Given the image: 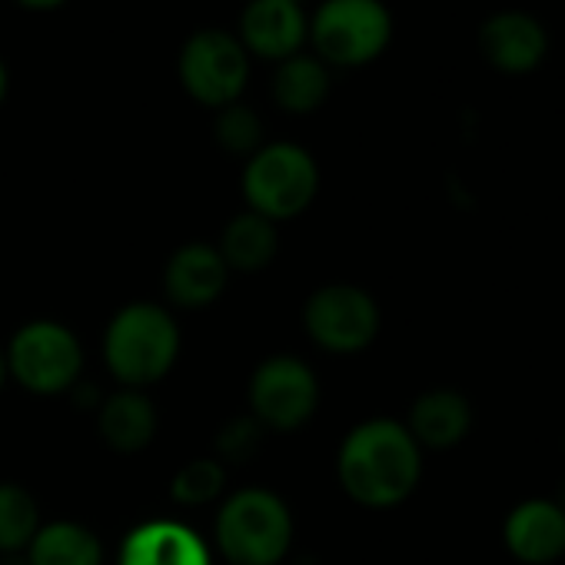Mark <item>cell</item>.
Listing matches in <instances>:
<instances>
[{"mask_svg":"<svg viewBox=\"0 0 565 565\" xmlns=\"http://www.w3.org/2000/svg\"><path fill=\"white\" fill-rule=\"evenodd\" d=\"M213 140L233 153V157H253L266 140H263V120L253 107L246 104H230V107H220L216 110V120H213Z\"/></svg>","mask_w":565,"mask_h":565,"instance_id":"22","label":"cell"},{"mask_svg":"<svg viewBox=\"0 0 565 565\" xmlns=\"http://www.w3.org/2000/svg\"><path fill=\"white\" fill-rule=\"evenodd\" d=\"M303 327H307V337L320 350L333 356H356L376 343L383 313L373 294H366L363 287H353V282H330V287H320L307 300Z\"/></svg>","mask_w":565,"mask_h":565,"instance_id":"9","label":"cell"},{"mask_svg":"<svg viewBox=\"0 0 565 565\" xmlns=\"http://www.w3.org/2000/svg\"><path fill=\"white\" fill-rule=\"evenodd\" d=\"M266 429L246 413V416H233L230 423H223V429L216 433V459L226 462H246L259 452Z\"/></svg>","mask_w":565,"mask_h":565,"instance_id":"23","label":"cell"},{"mask_svg":"<svg viewBox=\"0 0 565 565\" xmlns=\"http://www.w3.org/2000/svg\"><path fill=\"white\" fill-rule=\"evenodd\" d=\"M423 476V449L406 423L376 416L347 433L337 452L343 492L366 509H393L413 495Z\"/></svg>","mask_w":565,"mask_h":565,"instance_id":"1","label":"cell"},{"mask_svg":"<svg viewBox=\"0 0 565 565\" xmlns=\"http://www.w3.org/2000/svg\"><path fill=\"white\" fill-rule=\"evenodd\" d=\"M230 269L216 246L210 243H183L163 266V294L173 307L206 310L226 290Z\"/></svg>","mask_w":565,"mask_h":565,"instance_id":"12","label":"cell"},{"mask_svg":"<svg viewBox=\"0 0 565 565\" xmlns=\"http://www.w3.org/2000/svg\"><path fill=\"white\" fill-rule=\"evenodd\" d=\"M28 565H104V542L94 529L74 519L41 522L24 552Z\"/></svg>","mask_w":565,"mask_h":565,"instance_id":"18","label":"cell"},{"mask_svg":"<svg viewBox=\"0 0 565 565\" xmlns=\"http://www.w3.org/2000/svg\"><path fill=\"white\" fill-rule=\"evenodd\" d=\"M294 4H303V0H294Z\"/></svg>","mask_w":565,"mask_h":565,"instance_id":"28","label":"cell"},{"mask_svg":"<svg viewBox=\"0 0 565 565\" xmlns=\"http://www.w3.org/2000/svg\"><path fill=\"white\" fill-rule=\"evenodd\" d=\"M476 51L502 77H529L552 54V31L525 8H499L482 18Z\"/></svg>","mask_w":565,"mask_h":565,"instance_id":"10","label":"cell"},{"mask_svg":"<svg viewBox=\"0 0 565 565\" xmlns=\"http://www.w3.org/2000/svg\"><path fill=\"white\" fill-rule=\"evenodd\" d=\"M396 34L386 0H323L310 14V51L333 67H366L380 61Z\"/></svg>","mask_w":565,"mask_h":565,"instance_id":"5","label":"cell"},{"mask_svg":"<svg viewBox=\"0 0 565 565\" xmlns=\"http://www.w3.org/2000/svg\"><path fill=\"white\" fill-rule=\"evenodd\" d=\"M120 565H213L210 545L177 519H147L120 545Z\"/></svg>","mask_w":565,"mask_h":565,"instance_id":"13","label":"cell"},{"mask_svg":"<svg viewBox=\"0 0 565 565\" xmlns=\"http://www.w3.org/2000/svg\"><path fill=\"white\" fill-rule=\"evenodd\" d=\"M269 90L276 107H282L287 114H313L330 100L333 71L313 51H300L276 64Z\"/></svg>","mask_w":565,"mask_h":565,"instance_id":"17","label":"cell"},{"mask_svg":"<svg viewBox=\"0 0 565 565\" xmlns=\"http://www.w3.org/2000/svg\"><path fill=\"white\" fill-rule=\"evenodd\" d=\"M223 486H226V466L216 456H200L177 469V476L170 482V499L177 505L196 509V505L216 502Z\"/></svg>","mask_w":565,"mask_h":565,"instance_id":"21","label":"cell"},{"mask_svg":"<svg viewBox=\"0 0 565 565\" xmlns=\"http://www.w3.org/2000/svg\"><path fill=\"white\" fill-rule=\"evenodd\" d=\"M97 429H100V439L114 452H120V456L143 452L157 436V406L150 403V396L143 390L120 386L117 393L100 399Z\"/></svg>","mask_w":565,"mask_h":565,"instance_id":"15","label":"cell"},{"mask_svg":"<svg viewBox=\"0 0 565 565\" xmlns=\"http://www.w3.org/2000/svg\"><path fill=\"white\" fill-rule=\"evenodd\" d=\"M180 87L203 107L220 110L243 97L249 84V54L230 31H196L183 41L177 57Z\"/></svg>","mask_w":565,"mask_h":565,"instance_id":"7","label":"cell"},{"mask_svg":"<svg viewBox=\"0 0 565 565\" xmlns=\"http://www.w3.org/2000/svg\"><path fill=\"white\" fill-rule=\"evenodd\" d=\"M180 356V327L160 303H127L104 330V363L124 390L160 383Z\"/></svg>","mask_w":565,"mask_h":565,"instance_id":"2","label":"cell"},{"mask_svg":"<svg viewBox=\"0 0 565 565\" xmlns=\"http://www.w3.org/2000/svg\"><path fill=\"white\" fill-rule=\"evenodd\" d=\"M472 426V406L462 393L456 390H429L423 393L413 409H409V423L406 429L413 433V439L429 449H449L456 443H462L469 436Z\"/></svg>","mask_w":565,"mask_h":565,"instance_id":"16","label":"cell"},{"mask_svg":"<svg viewBox=\"0 0 565 565\" xmlns=\"http://www.w3.org/2000/svg\"><path fill=\"white\" fill-rule=\"evenodd\" d=\"M505 545L525 565H548L565 555V509L555 499H525L505 519Z\"/></svg>","mask_w":565,"mask_h":565,"instance_id":"14","label":"cell"},{"mask_svg":"<svg viewBox=\"0 0 565 565\" xmlns=\"http://www.w3.org/2000/svg\"><path fill=\"white\" fill-rule=\"evenodd\" d=\"M41 529V505L21 482H0V555L28 552Z\"/></svg>","mask_w":565,"mask_h":565,"instance_id":"20","label":"cell"},{"mask_svg":"<svg viewBox=\"0 0 565 565\" xmlns=\"http://www.w3.org/2000/svg\"><path fill=\"white\" fill-rule=\"evenodd\" d=\"M239 186L246 210L266 216L269 223H282L310 210L320 193V167L307 147L269 140L246 160Z\"/></svg>","mask_w":565,"mask_h":565,"instance_id":"4","label":"cell"},{"mask_svg":"<svg viewBox=\"0 0 565 565\" xmlns=\"http://www.w3.org/2000/svg\"><path fill=\"white\" fill-rule=\"evenodd\" d=\"M8 376L34 396H57L81 383L84 347L77 333L57 320L24 323L4 350Z\"/></svg>","mask_w":565,"mask_h":565,"instance_id":"6","label":"cell"},{"mask_svg":"<svg viewBox=\"0 0 565 565\" xmlns=\"http://www.w3.org/2000/svg\"><path fill=\"white\" fill-rule=\"evenodd\" d=\"M8 383V363H4V350H0V390Z\"/></svg>","mask_w":565,"mask_h":565,"instance_id":"26","label":"cell"},{"mask_svg":"<svg viewBox=\"0 0 565 565\" xmlns=\"http://www.w3.org/2000/svg\"><path fill=\"white\" fill-rule=\"evenodd\" d=\"M18 4L28 8V11H54V8L67 4V0H18Z\"/></svg>","mask_w":565,"mask_h":565,"instance_id":"24","label":"cell"},{"mask_svg":"<svg viewBox=\"0 0 565 565\" xmlns=\"http://www.w3.org/2000/svg\"><path fill=\"white\" fill-rule=\"evenodd\" d=\"M216 249L230 273H259L276 259V249H279L276 223H269L266 216L253 210H243L223 226Z\"/></svg>","mask_w":565,"mask_h":565,"instance_id":"19","label":"cell"},{"mask_svg":"<svg viewBox=\"0 0 565 565\" xmlns=\"http://www.w3.org/2000/svg\"><path fill=\"white\" fill-rule=\"evenodd\" d=\"M249 416L266 433H297L320 409V380L300 356H269L249 376Z\"/></svg>","mask_w":565,"mask_h":565,"instance_id":"8","label":"cell"},{"mask_svg":"<svg viewBox=\"0 0 565 565\" xmlns=\"http://www.w3.org/2000/svg\"><path fill=\"white\" fill-rule=\"evenodd\" d=\"M8 90H11V74H8V64L0 61V104L8 100Z\"/></svg>","mask_w":565,"mask_h":565,"instance_id":"25","label":"cell"},{"mask_svg":"<svg viewBox=\"0 0 565 565\" xmlns=\"http://www.w3.org/2000/svg\"><path fill=\"white\" fill-rule=\"evenodd\" d=\"M236 41L249 57L279 64L307 47L310 14L294 0H249L239 11Z\"/></svg>","mask_w":565,"mask_h":565,"instance_id":"11","label":"cell"},{"mask_svg":"<svg viewBox=\"0 0 565 565\" xmlns=\"http://www.w3.org/2000/svg\"><path fill=\"white\" fill-rule=\"evenodd\" d=\"M216 548L230 565H279L294 548V512L269 489H239L216 509Z\"/></svg>","mask_w":565,"mask_h":565,"instance_id":"3","label":"cell"},{"mask_svg":"<svg viewBox=\"0 0 565 565\" xmlns=\"http://www.w3.org/2000/svg\"><path fill=\"white\" fill-rule=\"evenodd\" d=\"M555 502H558V505L565 509V486H562V492H558V499H555Z\"/></svg>","mask_w":565,"mask_h":565,"instance_id":"27","label":"cell"}]
</instances>
